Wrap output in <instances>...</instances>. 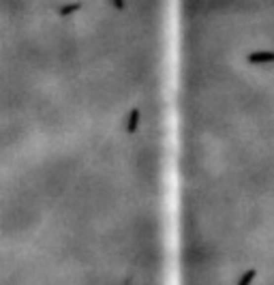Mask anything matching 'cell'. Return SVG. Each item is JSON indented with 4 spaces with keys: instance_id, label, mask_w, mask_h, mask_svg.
I'll return each instance as SVG.
<instances>
[{
    "instance_id": "6da1fadb",
    "label": "cell",
    "mask_w": 274,
    "mask_h": 285,
    "mask_svg": "<svg viewBox=\"0 0 274 285\" xmlns=\"http://www.w3.org/2000/svg\"><path fill=\"white\" fill-rule=\"evenodd\" d=\"M174 0H0V285H172Z\"/></svg>"
},
{
    "instance_id": "7a4b0ae2",
    "label": "cell",
    "mask_w": 274,
    "mask_h": 285,
    "mask_svg": "<svg viewBox=\"0 0 274 285\" xmlns=\"http://www.w3.org/2000/svg\"><path fill=\"white\" fill-rule=\"evenodd\" d=\"M172 285H274V0H174Z\"/></svg>"
}]
</instances>
